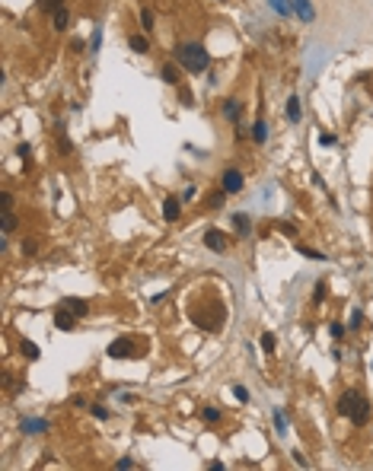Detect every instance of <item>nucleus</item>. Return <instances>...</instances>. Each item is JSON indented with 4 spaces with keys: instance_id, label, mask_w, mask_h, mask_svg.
Here are the masks:
<instances>
[{
    "instance_id": "25",
    "label": "nucleus",
    "mask_w": 373,
    "mask_h": 471,
    "mask_svg": "<svg viewBox=\"0 0 373 471\" xmlns=\"http://www.w3.org/2000/svg\"><path fill=\"white\" fill-rule=\"evenodd\" d=\"M201 414H204V420H207V424H220V417H223V414H220V408H204Z\"/></svg>"
},
{
    "instance_id": "33",
    "label": "nucleus",
    "mask_w": 373,
    "mask_h": 471,
    "mask_svg": "<svg viewBox=\"0 0 373 471\" xmlns=\"http://www.w3.org/2000/svg\"><path fill=\"white\" fill-rule=\"evenodd\" d=\"M23 252H26V255H36V252H39V242H36V239H26V242H23Z\"/></svg>"
},
{
    "instance_id": "30",
    "label": "nucleus",
    "mask_w": 373,
    "mask_h": 471,
    "mask_svg": "<svg viewBox=\"0 0 373 471\" xmlns=\"http://www.w3.org/2000/svg\"><path fill=\"white\" fill-rule=\"evenodd\" d=\"M223 200H227V191L220 188V191H217V194H211V200H207V204H211L214 210H217V207H223Z\"/></svg>"
},
{
    "instance_id": "24",
    "label": "nucleus",
    "mask_w": 373,
    "mask_h": 471,
    "mask_svg": "<svg viewBox=\"0 0 373 471\" xmlns=\"http://www.w3.org/2000/svg\"><path fill=\"white\" fill-rule=\"evenodd\" d=\"M141 29H144V32H153V13L147 10V6L141 10Z\"/></svg>"
},
{
    "instance_id": "41",
    "label": "nucleus",
    "mask_w": 373,
    "mask_h": 471,
    "mask_svg": "<svg viewBox=\"0 0 373 471\" xmlns=\"http://www.w3.org/2000/svg\"><path fill=\"white\" fill-rule=\"evenodd\" d=\"M293 462H297V465H300V468H306V465H309V462H306V458H303V452H293Z\"/></svg>"
},
{
    "instance_id": "9",
    "label": "nucleus",
    "mask_w": 373,
    "mask_h": 471,
    "mask_svg": "<svg viewBox=\"0 0 373 471\" xmlns=\"http://www.w3.org/2000/svg\"><path fill=\"white\" fill-rule=\"evenodd\" d=\"M23 433H29V436H39V433H45L48 430V420H42V417H23Z\"/></svg>"
},
{
    "instance_id": "3",
    "label": "nucleus",
    "mask_w": 373,
    "mask_h": 471,
    "mask_svg": "<svg viewBox=\"0 0 373 471\" xmlns=\"http://www.w3.org/2000/svg\"><path fill=\"white\" fill-rule=\"evenodd\" d=\"M242 185H246V176H242L239 169H223V176H220V188L227 191V194H236V191H242Z\"/></svg>"
},
{
    "instance_id": "32",
    "label": "nucleus",
    "mask_w": 373,
    "mask_h": 471,
    "mask_svg": "<svg viewBox=\"0 0 373 471\" xmlns=\"http://www.w3.org/2000/svg\"><path fill=\"white\" fill-rule=\"evenodd\" d=\"M233 398H236V401H249V392H246V386H233Z\"/></svg>"
},
{
    "instance_id": "14",
    "label": "nucleus",
    "mask_w": 373,
    "mask_h": 471,
    "mask_svg": "<svg viewBox=\"0 0 373 471\" xmlns=\"http://www.w3.org/2000/svg\"><path fill=\"white\" fill-rule=\"evenodd\" d=\"M300 118H303L300 99H297V96H290V99H287V121H290V124H300Z\"/></svg>"
},
{
    "instance_id": "38",
    "label": "nucleus",
    "mask_w": 373,
    "mask_h": 471,
    "mask_svg": "<svg viewBox=\"0 0 373 471\" xmlns=\"http://www.w3.org/2000/svg\"><path fill=\"white\" fill-rule=\"evenodd\" d=\"M16 153H20V160L29 166V144H20V146H16Z\"/></svg>"
},
{
    "instance_id": "36",
    "label": "nucleus",
    "mask_w": 373,
    "mask_h": 471,
    "mask_svg": "<svg viewBox=\"0 0 373 471\" xmlns=\"http://www.w3.org/2000/svg\"><path fill=\"white\" fill-rule=\"evenodd\" d=\"M328 331H332V338H335V341H341V338L348 334V331H344V325H338V322H335V325L328 328Z\"/></svg>"
},
{
    "instance_id": "34",
    "label": "nucleus",
    "mask_w": 373,
    "mask_h": 471,
    "mask_svg": "<svg viewBox=\"0 0 373 471\" xmlns=\"http://www.w3.org/2000/svg\"><path fill=\"white\" fill-rule=\"evenodd\" d=\"M274 230H281L284 236H297V226H293V223H277Z\"/></svg>"
},
{
    "instance_id": "13",
    "label": "nucleus",
    "mask_w": 373,
    "mask_h": 471,
    "mask_svg": "<svg viewBox=\"0 0 373 471\" xmlns=\"http://www.w3.org/2000/svg\"><path fill=\"white\" fill-rule=\"evenodd\" d=\"M290 4H293V13H300L306 22H313V20H316V10L309 6V0H290Z\"/></svg>"
},
{
    "instance_id": "20",
    "label": "nucleus",
    "mask_w": 373,
    "mask_h": 471,
    "mask_svg": "<svg viewBox=\"0 0 373 471\" xmlns=\"http://www.w3.org/2000/svg\"><path fill=\"white\" fill-rule=\"evenodd\" d=\"M128 45H131L137 54H147V51H150V45H147V38H144V36H131V38H128Z\"/></svg>"
},
{
    "instance_id": "37",
    "label": "nucleus",
    "mask_w": 373,
    "mask_h": 471,
    "mask_svg": "<svg viewBox=\"0 0 373 471\" xmlns=\"http://www.w3.org/2000/svg\"><path fill=\"white\" fill-rule=\"evenodd\" d=\"M319 144H322V146H335L338 140H335V134H325V130H322V134H319Z\"/></svg>"
},
{
    "instance_id": "8",
    "label": "nucleus",
    "mask_w": 373,
    "mask_h": 471,
    "mask_svg": "<svg viewBox=\"0 0 373 471\" xmlns=\"http://www.w3.org/2000/svg\"><path fill=\"white\" fill-rule=\"evenodd\" d=\"M179 214H182V200L179 198H166V200H163V220H166V223H176Z\"/></svg>"
},
{
    "instance_id": "28",
    "label": "nucleus",
    "mask_w": 373,
    "mask_h": 471,
    "mask_svg": "<svg viewBox=\"0 0 373 471\" xmlns=\"http://www.w3.org/2000/svg\"><path fill=\"white\" fill-rule=\"evenodd\" d=\"M16 230V216L13 210H4V232H13Z\"/></svg>"
},
{
    "instance_id": "17",
    "label": "nucleus",
    "mask_w": 373,
    "mask_h": 471,
    "mask_svg": "<svg viewBox=\"0 0 373 471\" xmlns=\"http://www.w3.org/2000/svg\"><path fill=\"white\" fill-rule=\"evenodd\" d=\"M51 22H55V32H64V29H67V22H71V13H67L64 6H61V10H58L55 16H51Z\"/></svg>"
},
{
    "instance_id": "21",
    "label": "nucleus",
    "mask_w": 373,
    "mask_h": 471,
    "mask_svg": "<svg viewBox=\"0 0 373 471\" xmlns=\"http://www.w3.org/2000/svg\"><path fill=\"white\" fill-rule=\"evenodd\" d=\"M297 252H300L303 258H309V261H325V255H322V252H316V248L303 246V242H300V246H297Z\"/></svg>"
},
{
    "instance_id": "4",
    "label": "nucleus",
    "mask_w": 373,
    "mask_h": 471,
    "mask_svg": "<svg viewBox=\"0 0 373 471\" xmlns=\"http://www.w3.org/2000/svg\"><path fill=\"white\" fill-rule=\"evenodd\" d=\"M357 392L354 388H348V392H341V398H338V404H335V414L338 417H351V411H354V404H357Z\"/></svg>"
},
{
    "instance_id": "22",
    "label": "nucleus",
    "mask_w": 373,
    "mask_h": 471,
    "mask_svg": "<svg viewBox=\"0 0 373 471\" xmlns=\"http://www.w3.org/2000/svg\"><path fill=\"white\" fill-rule=\"evenodd\" d=\"M163 83H169V86L179 83V70H176L172 64H163Z\"/></svg>"
},
{
    "instance_id": "23",
    "label": "nucleus",
    "mask_w": 373,
    "mask_h": 471,
    "mask_svg": "<svg viewBox=\"0 0 373 471\" xmlns=\"http://www.w3.org/2000/svg\"><path fill=\"white\" fill-rule=\"evenodd\" d=\"M274 347H277V338L271 334V331H265V334H262V350L265 354H274Z\"/></svg>"
},
{
    "instance_id": "7",
    "label": "nucleus",
    "mask_w": 373,
    "mask_h": 471,
    "mask_svg": "<svg viewBox=\"0 0 373 471\" xmlns=\"http://www.w3.org/2000/svg\"><path fill=\"white\" fill-rule=\"evenodd\" d=\"M348 420H351L354 426H363V424L370 420V404H367L363 398H357V404H354V411H351V417H348Z\"/></svg>"
},
{
    "instance_id": "16",
    "label": "nucleus",
    "mask_w": 373,
    "mask_h": 471,
    "mask_svg": "<svg viewBox=\"0 0 373 471\" xmlns=\"http://www.w3.org/2000/svg\"><path fill=\"white\" fill-rule=\"evenodd\" d=\"M20 354H26V360H39L42 356V350H39V344H32V341H20Z\"/></svg>"
},
{
    "instance_id": "2",
    "label": "nucleus",
    "mask_w": 373,
    "mask_h": 471,
    "mask_svg": "<svg viewBox=\"0 0 373 471\" xmlns=\"http://www.w3.org/2000/svg\"><path fill=\"white\" fill-rule=\"evenodd\" d=\"M112 360H134V354H137V347L131 338H115V341L109 344V350H106Z\"/></svg>"
},
{
    "instance_id": "29",
    "label": "nucleus",
    "mask_w": 373,
    "mask_h": 471,
    "mask_svg": "<svg viewBox=\"0 0 373 471\" xmlns=\"http://www.w3.org/2000/svg\"><path fill=\"white\" fill-rule=\"evenodd\" d=\"M325 300V280H316L313 286V302H322Z\"/></svg>"
},
{
    "instance_id": "26",
    "label": "nucleus",
    "mask_w": 373,
    "mask_h": 471,
    "mask_svg": "<svg viewBox=\"0 0 373 471\" xmlns=\"http://www.w3.org/2000/svg\"><path fill=\"white\" fill-rule=\"evenodd\" d=\"M99 45H102V29L96 26V29H93V38H90V51H93V54L99 51Z\"/></svg>"
},
{
    "instance_id": "27",
    "label": "nucleus",
    "mask_w": 373,
    "mask_h": 471,
    "mask_svg": "<svg viewBox=\"0 0 373 471\" xmlns=\"http://www.w3.org/2000/svg\"><path fill=\"white\" fill-rule=\"evenodd\" d=\"M360 325H363V312H360V309H354V312H351V322H348V328H351V331H357Z\"/></svg>"
},
{
    "instance_id": "10",
    "label": "nucleus",
    "mask_w": 373,
    "mask_h": 471,
    "mask_svg": "<svg viewBox=\"0 0 373 471\" xmlns=\"http://www.w3.org/2000/svg\"><path fill=\"white\" fill-rule=\"evenodd\" d=\"M55 325H58L61 331H74V325H77V316H74L71 309H64V306H61V309L55 312Z\"/></svg>"
},
{
    "instance_id": "15",
    "label": "nucleus",
    "mask_w": 373,
    "mask_h": 471,
    "mask_svg": "<svg viewBox=\"0 0 373 471\" xmlns=\"http://www.w3.org/2000/svg\"><path fill=\"white\" fill-rule=\"evenodd\" d=\"M271 420H274L277 436H287V414H284L281 408H274V411H271Z\"/></svg>"
},
{
    "instance_id": "1",
    "label": "nucleus",
    "mask_w": 373,
    "mask_h": 471,
    "mask_svg": "<svg viewBox=\"0 0 373 471\" xmlns=\"http://www.w3.org/2000/svg\"><path fill=\"white\" fill-rule=\"evenodd\" d=\"M176 58H179V64L185 67L188 74H204L207 64H211V54H207V48L201 45V42H185V45H179Z\"/></svg>"
},
{
    "instance_id": "39",
    "label": "nucleus",
    "mask_w": 373,
    "mask_h": 471,
    "mask_svg": "<svg viewBox=\"0 0 373 471\" xmlns=\"http://www.w3.org/2000/svg\"><path fill=\"white\" fill-rule=\"evenodd\" d=\"M0 198H4V210H10V207H13V194H10V191H4Z\"/></svg>"
},
{
    "instance_id": "35",
    "label": "nucleus",
    "mask_w": 373,
    "mask_h": 471,
    "mask_svg": "<svg viewBox=\"0 0 373 471\" xmlns=\"http://www.w3.org/2000/svg\"><path fill=\"white\" fill-rule=\"evenodd\" d=\"M90 411H93V417H96V420H106V417H109V411H106L102 404H93Z\"/></svg>"
},
{
    "instance_id": "6",
    "label": "nucleus",
    "mask_w": 373,
    "mask_h": 471,
    "mask_svg": "<svg viewBox=\"0 0 373 471\" xmlns=\"http://www.w3.org/2000/svg\"><path fill=\"white\" fill-rule=\"evenodd\" d=\"M61 306H64V309H71L77 318H83L86 312H90V302L80 300V296H64V300H61Z\"/></svg>"
},
{
    "instance_id": "5",
    "label": "nucleus",
    "mask_w": 373,
    "mask_h": 471,
    "mask_svg": "<svg viewBox=\"0 0 373 471\" xmlns=\"http://www.w3.org/2000/svg\"><path fill=\"white\" fill-rule=\"evenodd\" d=\"M204 246L211 248V252H227V246H230L227 232H223V230H207L204 232Z\"/></svg>"
},
{
    "instance_id": "31",
    "label": "nucleus",
    "mask_w": 373,
    "mask_h": 471,
    "mask_svg": "<svg viewBox=\"0 0 373 471\" xmlns=\"http://www.w3.org/2000/svg\"><path fill=\"white\" fill-rule=\"evenodd\" d=\"M39 6H42L45 13H48V10H51V13H58V10H61V0H39Z\"/></svg>"
},
{
    "instance_id": "11",
    "label": "nucleus",
    "mask_w": 373,
    "mask_h": 471,
    "mask_svg": "<svg viewBox=\"0 0 373 471\" xmlns=\"http://www.w3.org/2000/svg\"><path fill=\"white\" fill-rule=\"evenodd\" d=\"M220 112H223V118L239 121V115H242V102H239V99H227V102L220 106Z\"/></svg>"
},
{
    "instance_id": "12",
    "label": "nucleus",
    "mask_w": 373,
    "mask_h": 471,
    "mask_svg": "<svg viewBox=\"0 0 373 471\" xmlns=\"http://www.w3.org/2000/svg\"><path fill=\"white\" fill-rule=\"evenodd\" d=\"M233 226H236V232H239V236H249V232H252V216L242 214V210H239V214H233Z\"/></svg>"
},
{
    "instance_id": "19",
    "label": "nucleus",
    "mask_w": 373,
    "mask_h": 471,
    "mask_svg": "<svg viewBox=\"0 0 373 471\" xmlns=\"http://www.w3.org/2000/svg\"><path fill=\"white\" fill-rule=\"evenodd\" d=\"M268 4H271V10H274L277 16H290V13H293V4H290V0H268Z\"/></svg>"
},
{
    "instance_id": "40",
    "label": "nucleus",
    "mask_w": 373,
    "mask_h": 471,
    "mask_svg": "<svg viewBox=\"0 0 373 471\" xmlns=\"http://www.w3.org/2000/svg\"><path fill=\"white\" fill-rule=\"evenodd\" d=\"M115 468H121V471H125V468H134V462H131V458H118Z\"/></svg>"
},
{
    "instance_id": "18",
    "label": "nucleus",
    "mask_w": 373,
    "mask_h": 471,
    "mask_svg": "<svg viewBox=\"0 0 373 471\" xmlns=\"http://www.w3.org/2000/svg\"><path fill=\"white\" fill-rule=\"evenodd\" d=\"M252 140H255V144H265V140H268V124H265L262 118L252 124Z\"/></svg>"
}]
</instances>
